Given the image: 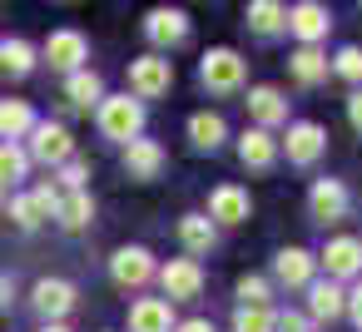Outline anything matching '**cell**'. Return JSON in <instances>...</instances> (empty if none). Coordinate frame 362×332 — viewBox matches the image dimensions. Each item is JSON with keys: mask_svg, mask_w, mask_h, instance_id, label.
Wrapping results in <instances>:
<instances>
[{"mask_svg": "<svg viewBox=\"0 0 362 332\" xmlns=\"http://www.w3.org/2000/svg\"><path fill=\"white\" fill-rule=\"evenodd\" d=\"M95 124H100L105 139H115V144H134V139L144 134V105H139L134 95H105L100 109H95Z\"/></svg>", "mask_w": 362, "mask_h": 332, "instance_id": "cell-1", "label": "cell"}, {"mask_svg": "<svg viewBox=\"0 0 362 332\" xmlns=\"http://www.w3.org/2000/svg\"><path fill=\"white\" fill-rule=\"evenodd\" d=\"M169 85H174V60H164V55H139V60H129V95L144 105V100H159V95H169Z\"/></svg>", "mask_w": 362, "mask_h": 332, "instance_id": "cell-2", "label": "cell"}, {"mask_svg": "<svg viewBox=\"0 0 362 332\" xmlns=\"http://www.w3.org/2000/svg\"><path fill=\"white\" fill-rule=\"evenodd\" d=\"M243 75H248V65H243L238 50H209V55L199 60V80H204L214 95H233V90H243Z\"/></svg>", "mask_w": 362, "mask_h": 332, "instance_id": "cell-3", "label": "cell"}, {"mask_svg": "<svg viewBox=\"0 0 362 332\" xmlns=\"http://www.w3.org/2000/svg\"><path fill=\"white\" fill-rule=\"evenodd\" d=\"M35 164H50V169H65L70 159H75V139H70V129L65 124H50V119H40L35 129H30V149H25Z\"/></svg>", "mask_w": 362, "mask_h": 332, "instance_id": "cell-4", "label": "cell"}, {"mask_svg": "<svg viewBox=\"0 0 362 332\" xmlns=\"http://www.w3.org/2000/svg\"><path fill=\"white\" fill-rule=\"evenodd\" d=\"M144 35H149L154 55H159V50H174V45H184V40H189V16H184V11H174V6H159V11H149V16H144Z\"/></svg>", "mask_w": 362, "mask_h": 332, "instance_id": "cell-5", "label": "cell"}, {"mask_svg": "<svg viewBox=\"0 0 362 332\" xmlns=\"http://www.w3.org/2000/svg\"><path fill=\"white\" fill-rule=\"evenodd\" d=\"M322 149H327V134H322V124H313V119L293 124V129H288V139L278 144V154H288V164H298V169L317 164V159H322Z\"/></svg>", "mask_w": 362, "mask_h": 332, "instance_id": "cell-6", "label": "cell"}, {"mask_svg": "<svg viewBox=\"0 0 362 332\" xmlns=\"http://www.w3.org/2000/svg\"><path fill=\"white\" fill-rule=\"evenodd\" d=\"M347 203H352V198H347V184H342V179H317V184L308 189V213H313L322 228H327V223H342V218H347Z\"/></svg>", "mask_w": 362, "mask_h": 332, "instance_id": "cell-7", "label": "cell"}, {"mask_svg": "<svg viewBox=\"0 0 362 332\" xmlns=\"http://www.w3.org/2000/svg\"><path fill=\"white\" fill-rule=\"evenodd\" d=\"M154 273H159V268H154V253L139 248V243H129V248H119V253L110 258V278H115V287H144Z\"/></svg>", "mask_w": 362, "mask_h": 332, "instance_id": "cell-8", "label": "cell"}, {"mask_svg": "<svg viewBox=\"0 0 362 332\" xmlns=\"http://www.w3.org/2000/svg\"><path fill=\"white\" fill-rule=\"evenodd\" d=\"M159 283H164V297L169 302H189V297L204 292V268L194 258H169L159 268Z\"/></svg>", "mask_w": 362, "mask_h": 332, "instance_id": "cell-9", "label": "cell"}, {"mask_svg": "<svg viewBox=\"0 0 362 332\" xmlns=\"http://www.w3.org/2000/svg\"><path fill=\"white\" fill-rule=\"evenodd\" d=\"M45 60H50V70L75 75V70H85L90 45H85V35H80V30H50V40H45Z\"/></svg>", "mask_w": 362, "mask_h": 332, "instance_id": "cell-10", "label": "cell"}, {"mask_svg": "<svg viewBox=\"0 0 362 332\" xmlns=\"http://www.w3.org/2000/svg\"><path fill=\"white\" fill-rule=\"evenodd\" d=\"M30 302H35V312H40L45 322H60V317L80 302V292H75L70 278H40L35 292H30Z\"/></svg>", "mask_w": 362, "mask_h": 332, "instance_id": "cell-11", "label": "cell"}, {"mask_svg": "<svg viewBox=\"0 0 362 332\" xmlns=\"http://www.w3.org/2000/svg\"><path fill=\"white\" fill-rule=\"evenodd\" d=\"M248 213H253L248 189H238V184H218V189L209 194V223H214V228H218V223H248Z\"/></svg>", "mask_w": 362, "mask_h": 332, "instance_id": "cell-12", "label": "cell"}, {"mask_svg": "<svg viewBox=\"0 0 362 332\" xmlns=\"http://www.w3.org/2000/svg\"><path fill=\"white\" fill-rule=\"evenodd\" d=\"M327 268V283H342V278H357L362 273V238H332L317 258Z\"/></svg>", "mask_w": 362, "mask_h": 332, "instance_id": "cell-13", "label": "cell"}, {"mask_svg": "<svg viewBox=\"0 0 362 332\" xmlns=\"http://www.w3.org/2000/svg\"><path fill=\"white\" fill-rule=\"evenodd\" d=\"M288 30H293L303 45H317V40H327L332 16H327V6H317V0H303V6L288 11Z\"/></svg>", "mask_w": 362, "mask_h": 332, "instance_id": "cell-14", "label": "cell"}, {"mask_svg": "<svg viewBox=\"0 0 362 332\" xmlns=\"http://www.w3.org/2000/svg\"><path fill=\"white\" fill-rule=\"evenodd\" d=\"M124 174L129 179H159L164 174V144L159 139H134V144H124Z\"/></svg>", "mask_w": 362, "mask_h": 332, "instance_id": "cell-15", "label": "cell"}, {"mask_svg": "<svg viewBox=\"0 0 362 332\" xmlns=\"http://www.w3.org/2000/svg\"><path fill=\"white\" fill-rule=\"evenodd\" d=\"M342 312H347V292L327 278H313L308 283V317L313 322H337Z\"/></svg>", "mask_w": 362, "mask_h": 332, "instance_id": "cell-16", "label": "cell"}, {"mask_svg": "<svg viewBox=\"0 0 362 332\" xmlns=\"http://www.w3.org/2000/svg\"><path fill=\"white\" fill-rule=\"evenodd\" d=\"M313 273H317V258H313L308 248H283V253L273 258V278H278L283 287H308Z\"/></svg>", "mask_w": 362, "mask_h": 332, "instance_id": "cell-17", "label": "cell"}, {"mask_svg": "<svg viewBox=\"0 0 362 332\" xmlns=\"http://www.w3.org/2000/svg\"><path fill=\"white\" fill-rule=\"evenodd\" d=\"M129 332H174V302L169 297H139L129 307Z\"/></svg>", "mask_w": 362, "mask_h": 332, "instance_id": "cell-18", "label": "cell"}, {"mask_svg": "<svg viewBox=\"0 0 362 332\" xmlns=\"http://www.w3.org/2000/svg\"><path fill=\"white\" fill-rule=\"evenodd\" d=\"M248 114H253V129H273L288 119V100L273 85H258V90H248Z\"/></svg>", "mask_w": 362, "mask_h": 332, "instance_id": "cell-19", "label": "cell"}, {"mask_svg": "<svg viewBox=\"0 0 362 332\" xmlns=\"http://www.w3.org/2000/svg\"><path fill=\"white\" fill-rule=\"evenodd\" d=\"M238 159H243V169H273V164H278V139H273L268 129H243Z\"/></svg>", "mask_w": 362, "mask_h": 332, "instance_id": "cell-20", "label": "cell"}, {"mask_svg": "<svg viewBox=\"0 0 362 332\" xmlns=\"http://www.w3.org/2000/svg\"><path fill=\"white\" fill-rule=\"evenodd\" d=\"M35 124H40V119H35V109H30L25 100H0V144L25 139Z\"/></svg>", "mask_w": 362, "mask_h": 332, "instance_id": "cell-21", "label": "cell"}, {"mask_svg": "<svg viewBox=\"0 0 362 332\" xmlns=\"http://www.w3.org/2000/svg\"><path fill=\"white\" fill-rule=\"evenodd\" d=\"M65 100H70L75 109H100V100H105V80L85 65V70L65 75Z\"/></svg>", "mask_w": 362, "mask_h": 332, "instance_id": "cell-22", "label": "cell"}, {"mask_svg": "<svg viewBox=\"0 0 362 332\" xmlns=\"http://www.w3.org/2000/svg\"><path fill=\"white\" fill-rule=\"evenodd\" d=\"M179 243H184L189 258H199V253H209L218 243V228L209 223V213H184L179 218Z\"/></svg>", "mask_w": 362, "mask_h": 332, "instance_id": "cell-23", "label": "cell"}, {"mask_svg": "<svg viewBox=\"0 0 362 332\" xmlns=\"http://www.w3.org/2000/svg\"><path fill=\"white\" fill-rule=\"evenodd\" d=\"M243 20H248L253 35H283L288 30V6H278V0H253L243 11Z\"/></svg>", "mask_w": 362, "mask_h": 332, "instance_id": "cell-24", "label": "cell"}, {"mask_svg": "<svg viewBox=\"0 0 362 332\" xmlns=\"http://www.w3.org/2000/svg\"><path fill=\"white\" fill-rule=\"evenodd\" d=\"M189 139H194V149H218L223 139H228V124H223V114H214V109H199V114H189Z\"/></svg>", "mask_w": 362, "mask_h": 332, "instance_id": "cell-25", "label": "cell"}, {"mask_svg": "<svg viewBox=\"0 0 362 332\" xmlns=\"http://www.w3.org/2000/svg\"><path fill=\"white\" fill-rule=\"evenodd\" d=\"M90 218H95V203H90L85 189H80V194H60V203H55V223H60L65 233H80Z\"/></svg>", "mask_w": 362, "mask_h": 332, "instance_id": "cell-26", "label": "cell"}, {"mask_svg": "<svg viewBox=\"0 0 362 332\" xmlns=\"http://www.w3.org/2000/svg\"><path fill=\"white\" fill-rule=\"evenodd\" d=\"M288 70H293L298 85H322V80H327V55H322L317 45H303V50L288 60Z\"/></svg>", "mask_w": 362, "mask_h": 332, "instance_id": "cell-27", "label": "cell"}, {"mask_svg": "<svg viewBox=\"0 0 362 332\" xmlns=\"http://www.w3.org/2000/svg\"><path fill=\"white\" fill-rule=\"evenodd\" d=\"M0 70L16 75V80H25L35 70V45L30 40H0Z\"/></svg>", "mask_w": 362, "mask_h": 332, "instance_id": "cell-28", "label": "cell"}, {"mask_svg": "<svg viewBox=\"0 0 362 332\" xmlns=\"http://www.w3.org/2000/svg\"><path fill=\"white\" fill-rule=\"evenodd\" d=\"M30 174V154L21 144H0V189L6 184H21Z\"/></svg>", "mask_w": 362, "mask_h": 332, "instance_id": "cell-29", "label": "cell"}, {"mask_svg": "<svg viewBox=\"0 0 362 332\" xmlns=\"http://www.w3.org/2000/svg\"><path fill=\"white\" fill-rule=\"evenodd\" d=\"M11 218H16V228H25V233H30V228H40V223H45V208H40V198H35V194H16V198H11Z\"/></svg>", "mask_w": 362, "mask_h": 332, "instance_id": "cell-30", "label": "cell"}, {"mask_svg": "<svg viewBox=\"0 0 362 332\" xmlns=\"http://www.w3.org/2000/svg\"><path fill=\"white\" fill-rule=\"evenodd\" d=\"M268 297H273V283L268 278H258V273H243L238 278V307H268Z\"/></svg>", "mask_w": 362, "mask_h": 332, "instance_id": "cell-31", "label": "cell"}, {"mask_svg": "<svg viewBox=\"0 0 362 332\" xmlns=\"http://www.w3.org/2000/svg\"><path fill=\"white\" fill-rule=\"evenodd\" d=\"M233 332H273V312L268 307H238L233 312Z\"/></svg>", "mask_w": 362, "mask_h": 332, "instance_id": "cell-32", "label": "cell"}, {"mask_svg": "<svg viewBox=\"0 0 362 332\" xmlns=\"http://www.w3.org/2000/svg\"><path fill=\"white\" fill-rule=\"evenodd\" d=\"M85 179H90V169H85L80 159H70V164L60 169V184H55V189H60V194H80V189H85Z\"/></svg>", "mask_w": 362, "mask_h": 332, "instance_id": "cell-33", "label": "cell"}, {"mask_svg": "<svg viewBox=\"0 0 362 332\" xmlns=\"http://www.w3.org/2000/svg\"><path fill=\"white\" fill-rule=\"evenodd\" d=\"M332 70H337L342 80H362V50H357V45H347V50H337V60H332Z\"/></svg>", "mask_w": 362, "mask_h": 332, "instance_id": "cell-34", "label": "cell"}, {"mask_svg": "<svg viewBox=\"0 0 362 332\" xmlns=\"http://www.w3.org/2000/svg\"><path fill=\"white\" fill-rule=\"evenodd\" d=\"M273 332H313L308 312H273Z\"/></svg>", "mask_w": 362, "mask_h": 332, "instance_id": "cell-35", "label": "cell"}, {"mask_svg": "<svg viewBox=\"0 0 362 332\" xmlns=\"http://www.w3.org/2000/svg\"><path fill=\"white\" fill-rule=\"evenodd\" d=\"M347 317H352V327L362 332V283H357V287L347 292Z\"/></svg>", "mask_w": 362, "mask_h": 332, "instance_id": "cell-36", "label": "cell"}, {"mask_svg": "<svg viewBox=\"0 0 362 332\" xmlns=\"http://www.w3.org/2000/svg\"><path fill=\"white\" fill-rule=\"evenodd\" d=\"M174 332H214L209 317H189V322H174Z\"/></svg>", "mask_w": 362, "mask_h": 332, "instance_id": "cell-37", "label": "cell"}, {"mask_svg": "<svg viewBox=\"0 0 362 332\" xmlns=\"http://www.w3.org/2000/svg\"><path fill=\"white\" fill-rule=\"evenodd\" d=\"M347 119H352V129H362V90L347 100Z\"/></svg>", "mask_w": 362, "mask_h": 332, "instance_id": "cell-38", "label": "cell"}, {"mask_svg": "<svg viewBox=\"0 0 362 332\" xmlns=\"http://www.w3.org/2000/svg\"><path fill=\"white\" fill-rule=\"evenodd\" d=\"M11 297H16V287H11V278L0 273V307H11Z\"/></svg>", "mask_w": 362, "mask_h": 332, "instance_id": "cell-39", "label": "cell"}, {"mask_svg": "<svg viewBox=\"0 0 362 332\" xmlns=\"http://www.w3.org/2000/svg\"><path fill=\"white\" fill-rule=\"evenodd\" d=\"M40 332H70V327H65V322H45Z\"/></svg>", "mask_w": 362, "mask_h": 332, "instance_id": "cell-40", "label": "cell"}, {"mask_svg": "<svg viewBox=\"0 0 362 332\" xmlns=\"http://www.w3.org/2000/svg\"><path fill=\"white\" fill-rule=\"evenodd\" d=\"M0 208H6V189H0Z\"/></svg>", "mask_w": 362, "mask_h": 332, "instance_id": "cell-41", "label": "cell"}]
</instances>
